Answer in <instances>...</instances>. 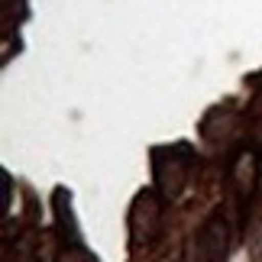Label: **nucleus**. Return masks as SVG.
<instances>
[{"label":"nucleus","mask_w":262,"mask_h":262,"mask_svg":"<svg viewBox=\"0 0 262 262\" xmlns=\"http://www.w3.org/2000/svg\"><path fill=\"white\" fill-rule=\"evenodd\" d=\"M191 172H194V156L188 146H165L152 152V181L159 198L178 201L191 181Z\"/></svg>","instance_id":"obj_1"},{"label":"nucleus","mask_w":262,"mask_h":262,"mask_svg":"<svg viewBox=\"0 0 262 262\" xmlns=\"http://www.w3.org/2000/svg\"><path fill=\"white\" fill-rule=\"evenodd\" d=\"M230 230L220 214H210L194 236V262H227Z\"/></svg>","instance_id":"obj_3"},{"label":"nucleus","mask_w":262,"mask_h":262,"mask_svg":"<svg viewBox=\"0 0 262 262\" xmlns=\"http://www.w3.org/2000/svg\"><path fill=\"white\" fill-rule=\"evenodd\" d=\"M259 162H256V152L253 149H239L236 159L230 162V185H233L236 198L239 201H249V194L256 191V181H259Z\"/></svg>","instance_id":"obj_4"},{"label":"nucleus","mask_w":262,"mask_h":262,"mask_svg":"<svg viewBox=\"0 0 262 262\" xmlns=\"http://www.w3.org/2000/svg\"><path fill=\"white\" fill-rule=\"evenodd\" d=\"M162 227V204L156 191H139L133 207H129V239L133 246H149Z\"/></svg>","instance_id":"obj_2"},{"label":"nucleus","mask_w":262,"mask_h":262,"mask_svg":"<svg viewBox=\"0 0 262 262\" xmlns=\"http://www.w3.org/2000/svg\"><path fill=\"white\" fill-rule=\"evenodd\" d=\"M55 262H91L81 249H62V253L55 256Z\"/></svg>","instance_id":"obj_5"}]
</instances>
